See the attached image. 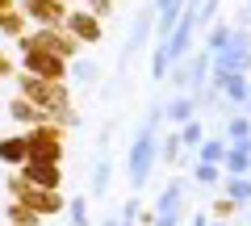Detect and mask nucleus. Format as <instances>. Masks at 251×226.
Segmentation results:
<instances>
[{
  "instance_id": "20",
  "label": "nucleus",
  "mask_w": 251,
  "mask_h": 226,
  "mask_svg": "<svg viewBox=\"0 0 251 226\" xmlns=\"http://www.w3.org/2000/svg\"><path fill=\"white\" fill-rule=\"evenodd\" d=\"M75 75H80L84 84H97V63H88V59H80V63H75Z\"/></svg>"
},
{
  "instance_id": "1",
  "label": "nucleus",
  "mask_w": 251,
  "mask_h": 226,
  "mask_svg": "<svg viewBox=\"0 0 251 226\" xmlns=\"http://www.w3.org/2000/svg\"><path fill=\"white\" fill-rule=\"evenodd\" d=\"M151 163H155V130L143 126L134 138V147H130V180H134V189H143L147 176H151Z\"/></svg>"
},
{
  "instance_id": "7",
  "label": "nucleus",
  "mask_w": 251,
  "mask_h": 226,
  "mask_svg": "<svg viewBox=\"0 0 251 226\" xmlns=\"http://www.w3.org/2000/svg\"><path fill=\"white\" fill-rule=\"evenodd\" d=\"M25 138H0V159H9V163H21L25 159Z\"/></svg>"
},
{
  "instance_id": "2",
  "label": "nucleus",
  "mask_w": 251,
  "mask_h": 226,
  "mask_svg": "<svg viewBox=\"0 0 251 226\" xmlns=\"http://www.w3.org/2000/svg\"><path fill=\"white\" fill-rule=\"evenodd\" d=\"M25 151H34L38 163H54V159L63 155V143H59V134H54V130H34V138L25 143Z\"/></svg>"
},
{
  "instance_id": "28",
  "label": "nucleus",
  "mask_w": 251,
  "mask_h": 226,
  "mask_svg": "<svg viewBox=\"0 0 251 226\" xmlns=\"http://www.w3.org/2000/svg\"><path fill=\"white\" fill-rule=\"evenodd\" d=\"M218 226H222V222H218Z\"/></svg>"
},
{
  "instance_id": "25",
  "label": "nucleus",
  "mask_w": 251,
  "mask_h": 226,
  "mask_svg": "<svg viewBox=\"0 0 251 226\" xmlns=\"http://www.w3.org/2000/svg\"><path fill=\"white\" fill-rule=\"evenodd\" d=\"M168 4H176V0H155V9H168Z\"/></svg>"
},
{
  "instance_id": "19",
  "label": "nucleus",
  "mask_w": 251,
  "mask_h": 226,
  "mask_svg": "<svg viewBox=\"0 0 251 226\" xmlns=\"http://www.w3.org/2000/svg\"><path fill=\"white\" fill-rule=\"evenodd\" d=\"M163 72H168V50L159 46V50H155V59H151V75H155V80H163Z\"/></svg>"
},
{
  "instance_id": "9",
  "label": "nucleus",
  "mask_w": 251,
  "mask_h": 226,
  "mask_svg": "<svg viewBox=\"0 0 251 226\" xmlns=\"http://www.w3.org/2000/svg\"><path fill=\"white\" fill-rule=\"evenodd\" d=\"M163 113H168L172 122H188V118H193V100H188V97H172Z\"/></svg>"
},
{
  "instance_id": "13",
  "label": "nucleus",
  "mask_w": 251,
  "mask_h": 226,
  "mask_svg": "<svg viewBox=\"0 0 251 226\" xmlns=\"http://www.w3.org/2000/svg\"><path fill=\"white\" fill-rule=\"evenodd\" d=\"M222 163L230 168V176H243L251 168V159H247V151H234V155H222Z\"/></svg>"
},
{
  "instance_id": "15",
  "label": "nucleus",
  "mask_w": 251,
  "mask_h": 226,
  "mask_svg": "<svg viewBox=\"0 0 251 226\" xmlns=\"http://www.w3.org/2000/svg\"><path fill=\"white\" fill-rule=\"evenodd\" d=\"M222 155H226V147L218 143V138H214V143H205V147H201V163H222Z\"/></svg>"
},
{
  "instance_id": "6",
  "label": "nucleus",
  "mask_w": 251,
  "mask_h": 226,
  "mask_svg": "<svg viewBox=\"0 0 251 226\" xmlns=\"http://www.w3.org/2000/svg\"><path fill=\"white\" fill-rule=\"evenodd\" d=\"M29 13H34L38 21H59L63 17V4H59V0H29Z\"/></svg>"
},
{
  "instance_id": "16",
  "label": "nucleus",
  "mask_w": 251,
  "mask_h": 226,
  "mask_svg": "<svg viewBox=\"0 0 251 226\" xmlns=\"http://www.w3.org/2000/svg\"><path fill=\"white\" fill-rule=\"evenodd\" d=\"M230 197H234V201H251V180H243V176H230Z\"/></svg>"
},
{
  "instance_id": "18",
  "label": "nucleus",
  "mask_w": 251,
  "mask_h": 226,
  "mask_svg": "<svg viewBox=\"0 0 251 226\" xmlns=\"http://www.w3.org/2000/svg\"><path fill=\"white\" fill-rule=\"evenodd\" d=\"M230 138H234V143L251 138V122H247V118H234V122H230Z\"/></svg>"
},
{
  "instance_id": "5",
  "label": "nucleus",
  "mask_w": 251,
  "mask_h": 226,
  "mask_svg": "<svg viewBox=\"0 0 251 226\" xmlns=\"http://www.w3.org/2000/svg\"><path fill=\"white\" fill-rule=\"evenodd\" d=\"M29 184H42V189L54 193V184H59V168H54V163H29Z\"/></svg>"
},
{
  "instance_id": "24",
  "label": "nucleus",
  "mask_w": 251,
  "mask_h": 226,
  "mask_svg": "<svg viewBox=\"0 0 251 226\" xmlns=\"http://www.w3.org/2000/svg\"><path fill=\"white\" fill-rule=\"evenodd\" d=\"M155 226H176V218H159V222H155Z\"/></svg>"
},
{
  "instance_id": "11",
  "label": "nucleus",
  "mask_w": 251,
  "mask_h": 226,
  "mask_svg": "<svg viewBox=\"0 0 251 226\" xmlns=\"http://www.w3.org/2000/svg\"><path fill=\"white\" fill-rule=\"evenodd\" d=\"M72 29H75L80 38H88V42H97V38H100V25H97L92 17H84V13H75V17H72Z\"/></svg>"
},
{
  "instance_id": "17",
  "label": "nucleus",
  "mask_w": 251,
  "mask_h": 226,
  "mask_svg": "<svg viewBox=\"0 0 251 226\" xmlns=\"http://www.w3.org/2000/svg\"><path fill=\"white\" fill-rule=\"evenodd\" d=\"M105 189H109V163L100 159L97 172H92V193H105Z\"/></svg>"
},
{
  "instance_id": "10",
  "label": "nucleus",
  "mask_w": 251,
  "mask_h": 226,
  "mask_svg": "<svg viewBox=\"0 0 251 226\" xmlns=\"http://www.w3.org/2000/svg\"><path fill=\"white\" fill-rule=\"evenodd\" d=\"M222 88H226V97H230V100H243V97H247V80H243V72L222 75Z\"/></svg>"
},
{
  "instance_id": "8",
  "label": "nucleus",
  "mask_w": 251,
  "mask_h": 226,
  "mask_svg": "<svg viewBox=\"0 0 251 226\" xmlns=\"http://www.w3.org/2000/svg\"><path fill=\"white\" fill-rule=\"evenodd\" d=\"M147 29H151V13H143V17L134 21V34H130V42H126V59H130V54L138 50V46H143V38H147ZM122 59V63H126Z\"/></svg>"
},
{
  "instance_id": "12",
  "label": "nucleus",
  "mask_w": 251,
  "mask_h": 226,
  "mask_svg": "<svg viewBox=\"0 0 251 226\" xmlns=\"http://www.w3.org/2000/svg\"><path fill=\"white\" fill-rule=\"evenodd\" d=\"M176 205H180V184H172L159 197V218H176Z\"/></svg>"
},
{
  "instance_id": "26",
  "label": "nucleus",
  "mask_w": 251,
  "mask_h": 226,
  "mask_svg": "<svg viewBox=\"0 0 251 226\" xmlns=\"http://www.w3.org/2000/svg\"><path fill=\"white\" fill-rule=\"evenodd\" d=\"M197 226H205V218H197Z\"/></svg>"
},
{
  "instance_id": "4",
  "label": "nucleus",
  "mask_w": 251,
  "mask_h": 226,
  "mask_svg": "<svg viewBox=\"0 0 251 226\" xmlns=\"http://www.w3.org/2000/svg\"><path fill=\"white\" fill-rule=\"evenodd\" d=\"M25 63H29V72H38L42 80H63V63L54 59V54H38V50H25Z\"/></svg>"
},
{
  "instance_id": "23",
  "label": "nucleus",
  "mask_w": 251,
  "mask_h": 226,
  "mask_svg": "<svg viewBox=\"0 0 251 226\" xmlns=\"http://www.w3.org/2000/svg\"><path fill=\"white\" fill-rule=\"evenodd\" d=\"M197 180L201 184H214L218 180V163H201V168H197Z\"/></svg>"
},
{
  "instance_id": "21",
  "label": "nucleus",
  "mask_w": 251,
  "mask_h": 226,
  "mask_svg": "<svg viewBox=\"0 0 251 226\" xmlns=\"http://www.w3.org/2000/svg\"><path fill=\"white\" fill-rule=\"evenodd\" d=\"M72 222H75V226L88 222V201H84V197H75V201H72Z\"/></svg>"
},
{
  "instance_id": "22",
  "label": "nucleus",
  "mask_w": 251,
  "mask_h": 226,
  "mask_svg": "<svg viewBox=\"0 0 251 226\" xmlns=\"http://www.w3.org/2000/svg\"><path fill=\"white\" fill-rule=\"evenodd\" d=\"M197 138H201V126H197V122H188V126H184V134H180L176 143H184V147H193V143H197Z\"/></svg>"
},
{
  "instance_id": "14",
  "label": "nucleus",
  "mask_w": 251,
  "mask_h": 226,
  "mask_svg": "<svg viewBox=\"0 0 251 226\" xmlns=\"http://www.w3.org/2000/svg\"><path fill=\"white\" fill-rule=\"evenodd\" d=\"M205 42H209V54H218V50H222L226 42H230V29H226V25H214V29H209V38H205Z\"/></svg>"
},
{
  "instance_id": "27",
  "label": "nucleus",
  "mask_w": 251,
  "mask_h": 226,
  "mask_svg": "<svg viewBox=\"0 0 251 226\" xmlns=\"http://www.w3.org/2000/svg\"><path fill=\"white\" fill-rule=\"evenodd\" d=\"M105 226H117V222H105Z\"/></svg>"
},
{
  "instance_id": "3",
  "label": "nucleus",
  "mask_w": 251,
  "mask_h": 226,
  "mask_svg": "<svg viewBox=\"0 0 251 226\" xmlns=\"http://www.w3.org/2000/svg\"><path fill=\"white\" fill-rule=\"evenodd\" d=\"M193 25H197V21H193V9H188L184 21H176V29H172V42L163 46V50H168V59H184V50L193 46Z\"/></svg>"
}]
</instances>
